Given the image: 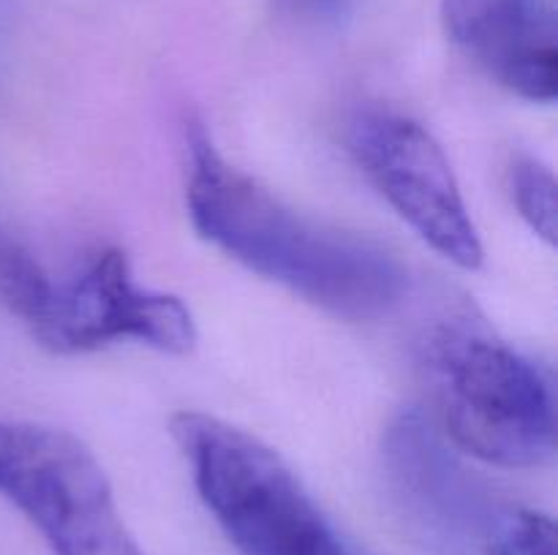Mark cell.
I'll return each mask as SVG.
<instances>
[{
    "label": "cell",
    "instance_id": "1",
    "mask_svg": "<svg viewBox=\"0 0 558 555\" xmlns=\"http://www.w3.org/2000/svg\"><path fill=\"white\" fill-rule=\"evenodd\" d=\"M185 207L207 243L338 319H385L409 292L390 250L289 207L229 163L199 123L189 128Z\"/></svg>",
    "mask_w": 558,
    "mask_h": 555
},
{
    "label": "cell",
    "instance_id": "2",
    "mask_svg": "<svg viewBox=\"0 0 558 555\" xmlns=\"http://www.w3.org/2000/svg\"><path fill=\"white\" fill-rule=\"evenodd\" d=\"M441 435L501 468L543 466L556 452L554 379L483 326L445 321L423 346Z\"/></svg>",
    "mask_w": 558,
    "mask_h": 555
},
{
    "label": "cell",
    "instance_id": "3",
    "mask_svg": "<svg viewBox=\"0 0 558 555\" xmlns=\"http://www.w3.org/2000/svg\"><path fill=\"white\" fill-rule=\"evenodd\" d=\"M196 493L240 555H347L341 539L272 446L202 411L172 417Z\"/></svg>",
    "mask_w": 558,
    "mask_h": 555
},
{
    "label": "cell",
    "instance_id": "4",
    "mask_svg": "<svg viewBox=\"0 0 558 555\" xmlns=\"http://www.w3.org/2000/svg\"><path fill=\"white\" fill-rule=\"evenodd\" d=\"M0 495L52 555H145L98 457L69 430L0 419Z\"/></svg>",
    "mask_w": 558,
    "mask_h": 555
},
{
    "label": "cell",
    "instance_id": "5",
    "mask_svg": "<svg viewBox=\"0 0 558 555\" xmlns=\"http://www.w3.org/2000/svg\"><path fill=\"white\" fill-rule=\"evenodd\" d=\"M349 150L387 205L441 259L480 270L485 259L461 185L425 125L396 109H360L349 123Z\"/></svg>",
    "mask_w": 558,
    "mask_h": 555
},
{
    "label": "cell",
    "instance_id": "6",
    "mask_svg": "<svg viewBox=\"0 0 558 555\" xmlns=\"http://www.w3.org/2000/svg\"><path fill=\"white\" fill-rule=\"evenodd\" d=\"M33 337L58 354L96 351L120 341L185 354L196 343V324L183 299L140 286L129 256L104 248L80 275L54 283L52 303Z\"/></svg>",
    "mask_w": 558,
    "mask_h": 555
},
{
    "label": "cell",
    "instance_id": "7",
    "mask_svg": "<svg viewBox=\"0 0 558 555\" xmlns=\"http://www.w3.org/2000/svg\"><path fill=\"white\" fill-rule=\"evenodd\" d=\"M447 36L515 96H558V16L550 0H441Z\"/></svg>",
    "mask_w": 558,
    "mask_h": 555
},
{
    "label": "cell",
    "instance_id": "8",
    "mask_svg": "<svg viewBox=\"0 0 558 555\" xmlns=\"http://www.w3.org/2000/svg\"><path fill=\"white\" fill-rule=\"evenodd\" d=\"M512 205L537 237L556 245L558 237V183L556 174L532 156H518L507 172Z\"/></svg>",
    "mask_w": 558,
    "mask_h": 555
},
{
    "label": "cell",
    "instance_id": "9",
    "mask_svg": "<svg viewBox=\"0 0 558 555\" xmlns=\"http://www.w3.org/2000/svg\"><path fill=\"white\" fill-rule=\"evenodd\" d=\"M488 555H558L554 517L537 509H507L490 536Z\"/></svg>",
    "mask_w": 558,
    "mask_h": 555
},
{
    "label": "cell",
    "instance_id": "10",
    "mask_svg": "<svg viewBox=\"0 0 558 555\" xmlns=\"http://www.w3.org/2000/svg\"><path fill=\"white\" fill-rule=\"evenodd\" d=\"M281 9L311 25H336L352 11L354 0H278Z\"/></svg>",
    "mask_w": 558,
    "mask_h": 555
}]
</instances>
